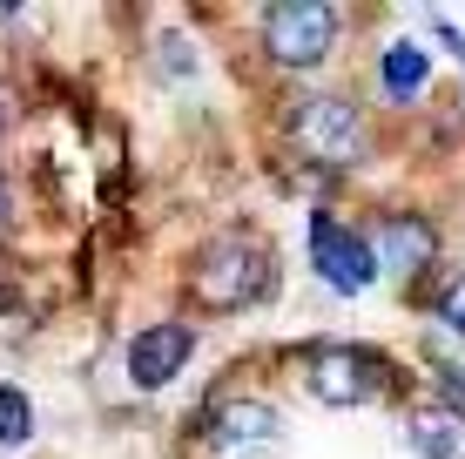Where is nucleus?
<instances>
[{
  "mask_svg": "<svg viewBox=\"0 0 465 459\" xmlns=\"http://www.w3.org/2000/svg\"><path fill=\"white\" fill-rule=\"evenodd\" d=\"M189 284H196L203 304L216 311H250L270 297V284H277V264H270L263 244H250V236H210L196 257V271H189Z\"/></svg>",
  "mask_w": 465,
  "mask_h": 459,
  "instance_id": "1",
  "label": "nucleus"
},
{
  "mask_svg": "<svg viewBox=\"0 0 465 459\" xmlns=\"http://www.w3.org/2000/svg\"><path fill=\"white\" fill-rule=\"evenodd\" d=\"M283 135L317 169H351L364 155V108L344 102V95H303V102H291V115H283Z\"/></svg>",
  "mask_w": 465,
  "mask_h": 459,
  "instance_id": "2",
  "label": "nucleus"
},
{
  "mask_svg": "<svg viewBox=\"0 0 465 459\" xmlns=\"http://www.w3.org/2000/svg\"><path fill=\"white\" fill-rule=\"evenodd\" d=\"M263 47L291 75L324 68V55L338 47V7H324V0H277V7H263Z\"/></svg>",
  "mask_w": 465,
  "mask_h": 459,
  "instance_id": "3",
  "label": "nucleus"
},
{
  "mask_svg": "<svg viewBox=\"0 0 465 459\" xmlns=\"http://www.w3.org/2000/svg\"><path fill=\"white\" fill-rule=\"evenodd\" d=\"M303 378L324 405H371L384 392H398V365L378 352H358V344H317Z\"/></svg>",
  "mask_w": 465,
  "mask_h": 459,
  "instance_id": "4",
  "label": "nucleus"
},
{
  "mask_svg": "<svg viewBox=\"0 0 465 459\" xmlns=\"http://www.w3.org/2000/svg\"><path fill=\"white\" fill-rule=\"evenodd\" d=\"M311 264H317V277H324L338 297H358V291H371V284H378L371 244H364L358 230H344L331 210L311 216Z\"/></svg>",
  "mask_w": 465,
  "mask_h": 459,
  "instance_id": "5",
  "label": "nucleus"
},
{
  "mask_svg": "<svg viewBox=\"0 0 465 459\" xmlns=\"http://www.w3.org/2000/svg\"><path fill=\"white\" fill-rule=\"evenodd\" d=\"M283 419L263 399H216L210 405V453L216 459H277Z\"/></svg>",
  "mask_w": 465,
  "mask_h": 459,
  "instance_id": "6",
  "label": "nucleus"
},
{
  "mask_svg": "<svg viewBox=\"0 0 465 459\" xmlns=\"http://www.w3.org/2000/svg\"><path fill=\"white\" fill-rule=\"evenodd\" d=\"M196 358V331L189 324H149L128 338V378H135V392H163L175 385V372Z\"/></svg>",
  "mask_w": 465,
  "mask_h": 459,
  "instance_id": "7",
  "label": "nucleus"
},
{
  "mask_svg": "<svg viewBox=\"0 0 465 459\" xmlns=\"http://www.w3.org/2000/svg\"><path fill=\"white\" fill-rule=\"evenodd\" d=\"M371 257H378L398 284H411V277H425L431 264H439V230H431L425 216H391L384 236L371 244Z\"/></svg>",
  "mask_w": 465,
  "mask_h": 459,
  "instance_id": "8",
  "label": "nucleus"
},
{
  "mask_svg": "<svg viewBox=\"0 0 465 459\" xmlns=\"http://www.w3.org/2000/svg\"><path fill=\"white\" fill-rule=\"evenodd\" d=\"M405 439L419 446V459H465V413L459 405H419L405 419Z\"/></svg>",
  "mask_w": 465,
  "mask_h": 459,
  "instance_id": "9",
  "label": "nucleus"
},
{
  "mask_svg": "<svg viewBox=\"0 0 465 459\" xmlns=\"http://www.w3.org/2000/svg\"><path fill=\"white\" fill-rule=\"evenodd\" d=\"M425 82H431V61H425L419 41H391L378 55V88L391 95V102H419Z\"/></svg>",
  "mask_w": 465,
  "mask_h": 459,
  "instance_id": "10",
  "label": "nucleus"
},
{
  "mask_svg": "<svg viewBox=\"0 0 465 459\" xmlns=\"http://www.w3.org/2000/svg\"><path fill=\"white\" fill-rule=\"evenodd\" d=\"M27 439H35V405L21 385H0V453L27 446Z\"/></svg>",
  "mask_w": 465,
  "mask_h": 459,
  "instance_id": "11",
  "label": "nucleus"
},
{
  "mask_svg": "<svg viewBox=\"0 0 465 459\" xmlns=\"http://www.w3.org/2000/svg\"><path fill=\"white\" fill-rule=\"evenodd\" d=\"M439 318H445V324H452L459 338H465V277H452V284H445V297H439Z\"/></svg>",
  "mask_w": 465,
  "mask_h": 459,
  "instance_id": "12",
  "label": "nucleus"
}]
</instances>
